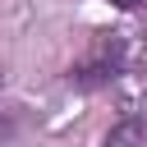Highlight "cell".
Masks as SVG:
<instances>
[{"label":"cell","instance_id":"obj_4","mask_svg":"<svg viewBox=\"0 0 147 147\" xmlns=\"http://www.w3.org/2000/svg\"><path fill=\"white\" fill-rule=\"evenodd\" d=\"M106 5H115V9H124V14H133V9L142 5V0H106Z\"/></svg>","mask_w":147,"mask_h":147},{"label":"cell","instance_id":"obj_3","mask_svg":"<svg viewBox=\"0 0 147 147\" xmlns=\"http://www.w3.org/2000/svg\"><path fill=\"white\" fill-rule=\"evenodd\" d=\"M18 133V106H0V147H9Z\"/></svg>","mask_w":147,"mask_h":147},{"label":"cell","instance_id":"obj_1","mask_svg":"<svg viewBox=\"0 0 147 147\" xmlns=\"http://www.w3.org/2000/svg\"><path fill=\"white\" fill-rule=\"evenodd\" d=\"M129 69V41L124 32H92V46L64 69V83L78 92H101L110 83H119Z\"/></svg>","mask_w":147,"mask_h":147},{"label":"cell","instance_id":"obj_2","mask_svg":"<svg viewBox=\"0 0 147 147\" xmlns=\"http://www.w3.org/2000/svg\"><path fill=\"white\" fill-rule=\"evenodd\" d=\"M101 147H147V110H124L106 129Z\"/></svg>","mask_w":147,"mask_h":147}]
</instances>
